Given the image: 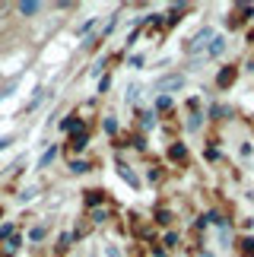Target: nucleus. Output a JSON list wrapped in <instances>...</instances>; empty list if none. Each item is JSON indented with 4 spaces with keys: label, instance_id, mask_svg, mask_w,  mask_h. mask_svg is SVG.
I'll return each instance as SVG.
<instances>
[{
    "label": "nucleus",
    "instance_id": "obj_1",
    "mask_svg": "<svg viewBox=\"0 0 254 257\" xmlns=\"http://www.w3.org/2000/svg\"><path fill=\"white\" fill-rule=\"evenodd\" d=\"M213 38H216V32H213V29H200V32L188 42V51H191V54H203V51L210 48Z\"/></svg>",
    "mask_w": 254,
    "mask_h": 257
},
{
    "label": "nucleus",
    "instance_id": "obj_2",
    "mask_svg": "<svg viewBox=\"0 0 254 257\" xmlns=\"http://www.w3.org/2000/svg\"><path fill=\"white\" fill-rule=\"evenodd\" d=\"M235 76H238V67H222V70H219V76H216V86L219 89H229L232 83H235Z\"/></svg>",
    "mask_w": 254,
    "mask_h": 257
},
{
    "label": "nucleus",
    "instance_id": "obj_3",
    "mask_svg": "<svg viewBox=\"0 0 254 257\" xmlns=\"http://www.w3.org/2000/svg\"><path fill=\"white\" fill-rule=\"evenodd\" d=\"M118 175H121V178H124V181L131 184V187H140V178H137V175L131 172V165H124V162H118Z\"/></svg>",
    "mask_w": 254,
    "mask_h": 257
},
{
    "label": "nucleus",
    "instance_id": "obj_4",
    "mask_svg": "<svg viewBox=\"0 0 254 257\" xmlns=\"http://www.w3.org/2000/svg\"><path fill=\"white\" fill-rule=\"evenodd\" d=\"M156 86L159 89H178V86H184V76H162Z\"/></svg>",
    "mask_w": 254,
    "mask_h": 257
},
{
    "label": "nucleus",
    "instance_id": "obj_5",
    "mask_svg": "<svg viewBox=\"0 0 254 257\" xmlns=\"http://www.w3.org/2000/svg\"><path fill=\"white\" fill-rule=\"evenodd\" d=\"M169 159H175V162H184V159H188V150H184L181 143H175V146H169Z\"/></svg>",
    "mask_w": 254,
    "mask_h": 257
},
{
    "label": "nucleus",
    "instance_id": "obj_6",
    "mask_svg": "<svg viewBox=\"0 0 254 257\" xmlns=\"http://www.w3.org/2000/svg\"><path fill=\"white\" fill-rule=\"evenodd\" d=\"M16 10H19L23 16H32V13H38V10H42V4H32V0H23V4H19Z\"/></svg>",
    "mask_w": 254,
    "mask_h": 257
},
{
    "label": "nucleus",
    "instance_id": "obj_7",
    "mask_svg": "<svg viewBox=\"0 0 254 257\" xmlns=\"http://www.w3.org/2000/svg\"><path fill=\"white\" fill-rule=\"evenodd\" d=\"M86 143H89V137H86V131H76V134L70 137V146H73V150H83Z\"/></svg>",
    "mask_w": 254,
    "mask_h": 257
},
{
    "label": "nucleus",
    "instance_id": "obj_8",
    "mask_svg": "<svg viewBox=\"0 0 254 257\" xmlns=\"http://www.w3.org/2000/svg\"><path fill=\"white\" fill-rule=\"evenodd\" d=\"M222 51H226V42H222V38L216 35V38H213V42H210V48H207V54H222Z\"/></svg>",
    "mask_w": 254,
    "mask_h": 257
},
{
    "label": "nucleus",
    "instance_id": "obj_9",
    "mask_svg": "<svg viewBox=\"0 0 254 257\" xmlns=\"http://www.w3.org/2000/svg\"><path fill=\"white\" fill-rule=\"evenodd\" d=\"M102 194H105V191H86V203H89V206H99V203L105 200Z\"/></svg>",
    "mask_w": 254,
    "mask_h": 257
},
{
    "label": "nucleus",
    "instance_id": "obj_10",
    "mask_svg": "<svg viewBox=\"0 0 254 257\" xmlns=\"http://www.w3.org/2000/svg\"><path fill=\"white\" fill-rule=\"evenodd\" d=\"M61 127H64V131H83V127H80V121H76V117H67V121H61Z\"/></svg>",
    "mask_w": 254,
    "mask_h": 257
},
{
    "label": "nucleus",
    "instance_id": "obj_11",
    "mask_svg": "<svg viewBox=\"0 0 254 257\" xmlns=\"http://www.w3.org/2000/svg\"><path fill=\"white\" fill-rule=\"evenodd\" d=\"M137 117H140V124H143V127H153V111H140Z\"/></svg>",
    "mask_w": 254,
    "mask_h": 257
},
{
    "label": "nucleus",
    "instance_id": "obj_12",
    "mask_svg": "<svg viewBox=\"0 0 254 257\" xmlns=\"http://www.w3.org/2000/svg\"><path fill=\"white\" fill-rule=\"evenodd\" d=\"M159 111H172V98L169 95H159Z\"/></svg>",
    "mask_w": 254,
    "mask_h": 257
},
{
    "label": "nucleus",
    "instance_id": "obj_13",
    "mask_svg": "<svg viewBox=\"0 0 254 257\" xmlns=\"http://www.w3.org/2000/svg\"><path fill=\"white\" fill-rule=\"evenodd\" d=\"M156 222H172V213H165V210H159V213H156Z\"/></svg>",
    "mask_w": 254,
    "mask_h": 257
},
{
    "label": "nucleus",
    "instance_id": "obj_14",
    "mask_svg": "<svg viewBox=\"0 0 254 257\" xmlns=\"http://www.w3.org/2000/svg\"><path fill=\"white\" fill-rule=\"evenodd\" d=\"M92 219H95V222H105V219H108V213H105V210H95Z\"/></svg>",
    "mask_w": 254,
    "mask_h": 257
},
{
    "label": "nucleus",
    "instance_id": "obj_15",
    "mask_svg": "<svg viewBox=\"0 0 254 257\" xmlns=\"http://www.w3.org/2000/svg\"><path fill=\"white\" fill-rule=\"evenodd\" d=\"M210 114H213V117H222V114H229V108H219V105H216V108H213Z\"/></svg>",
    "mask_w": 254,
    "mask_h": 257
},
{
    "label": "nucleus",
    "instance_id": "obj_16",
    "mask_svg": "<svg viewBox=\"0 0 254 257\" xmlns=\"http://www.w3.org/2000/svg\"><path fill=\"white\" fill-rule=\"evenodd\" d=\"M7 143H10V140H0V150H7Z\"/></svg>",
    "mask_w": 254,
    "mask_h": 257
}]
</instances>
